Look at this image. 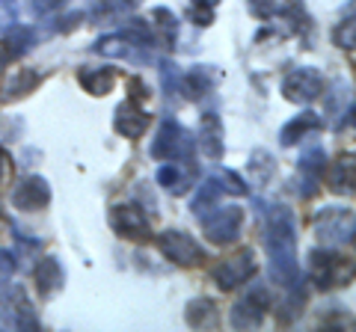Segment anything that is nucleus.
<instances>
[{
  "label": "nucleus",
  "instance_id": "nucleus-1",
  "mask_svg": "<svg viewBox=\"0 0 356 332\" xmlns=\"http://www.w3.org/2000/svg\"><path fill=\"white\" fill-rule=\"evenodd\" d=\"M264 243L270 256V279L282 288L303 285V273L297 264V219L288 205H276L267 214Z\"/></svg>",
  "mask_w": 356,
  "mask_h": 332
},
{
  "label": "nucleus",
  "instance_id": "nucleus-2",
  "mask_svg": "<svg viewBox=\"0 0 356 332\" xmlns=\"http://www.w3.org/2000/svg\"><path fill=\"white\" fill-rule=\"evenodd\" d=\"M309 273L321 291L339 285H350L353 279V261L344 258L336 249H312L309 252Z\"/></svg>",
  "mask_w": 356,
  "mask_h": 332
},
{
  "label": "nucleus",
  "instance_id": "nucleus-3",
  "mask_svg": "<svg viewBox=\"0 0 356 332\" xmlns=\"http://www.w3.org/2000/svg\"><path fill=\"white\" fill-rule=\"evenodd\" d=\"M193 149H196V140L191 131L184 125H178L175 119H163L158 134H154L149 154L154 160H187V158H193Z\"/></svg>",
  "mask_w": 356,
  "mask_h": 332
},
{
  "label": "nucleus",
  "instance_id": "nucleus-4",
  "mask_svg": "<svg viewBox=\"0 0 356 332\" xmlns=\"http://www.w3.org/2000/svg\"><path fill=\"white\" fill-rule=\"evenodd\" d=\"M243 214L241 205H226V208H211L199 217L202 223V235L214 243V247H226V243H235L241 238V229H243Z\"/></svg>",
  "mask_w": 356,
  "mask_h": 332
},
{
  "label": "nucleus",
  "instance_id": "nucleus-5",
  "mask_svg": "<svg viewBox=\"0 0 356 332\" xmlns=\"http://www.w3.org/2000/svg\"><path fill=\"white\" fill-rule=\"evenodd\" d=\"M0 324L9 329H39L36 308H33L27 291L15 282H9L0 291Z\"/></svg>",
  "mask_w": 356,
  "mask_h": 332
},
{
  "label": "nucleus",
  "instance_id": "nucleus-6",
  "mask_svg": "<svg viewBox=\"0 0 356 332\" xmlns=\"http://www.w3.org/2000/svg\"><path fill=\"white\" fill-rule=\"evenodd\" d=\"M315 235L324 247H350L353 243V211L350 208H321L315 214Z\"/></svg>",
  "mask_w": 356,
  "mask_h": 332
},
{
  "label": "nucleus",
  "instance_id": "nucleus-7",
  "mask_svg": "<svg viewBox=\"0 0 356 332\" xmlns=\"http://www.w3.org/2000/svg\"><path fill=\"white\" fill-rule=\"evenodd\" d=\"M158 249L166 261L178 264V267H196V264L205 261V249L196 243L193 235L187 231H178V229H170L158 235Z\"/></svg>",
  "mask_w": 356,
  "mask_h": 332
},
{
  "label": "nucleus",
  "instance_id": "nucleus-8",
  "mask_svg": "<svg viewBox=\"0 0 356 332\" xmlns=\"http://www.w3.org/2000/svg\"><path fill=\"white\" fill-rule=\"evenodd\" d=\"M107 223H110V229H113V235L125 238V240H146V238H152V223H149L146 211H143L140 205H134V202L113 205L110 208V214H107Z\"/></svg>",
  "mask_w": 356,
  "mask_h": 332
},
{
  "label": "nucleus",
  "instance_id": "nucleus-9",
  "mask_svg": "<svg viewBox=\"0 0 356 332\" xmlns=\"http://www.w3.org/2000/svg\"><path fill=\"white\" fill-rule=\"evenodd\" d=\"M267 312H270V294H267L264 285H255L247 297L232 306L229 312V324L235 329H259L264 324Z\"/></svg>",
  "mask_w": 356,
  "mask_h": 332
},
{
  "label": "nucleus",
  "instance_id": "nucleus-10",
  "mask_svg": "<svg viewBox=\"0 0 356 332\" xmlns=\"http://www.w3.org/2000/svg\"><path fill=\"white\" fill-rule=\"evenodd\" d=\"M321 92H324V77L312 65H297L282 81V95L291 104H312L315 98H321Z\"/></svg>",
  "mask_w": 356,
  "mask_h": 332
},
{
  "label": "nucleus",
  "instance_id": "nucleus-11",
  "mask_svg": "<svg viewBox=\"0 0 356 332\" xmlns=\"http://www.w3.org/2000/svg\"><path fill=\"white\" fill-rule=\"evenodd\" d=\"M255 256H252V249H241L238 256H232L226 261H220L214 270H211V279L217 282L220 291H235L238 285H243L247 279H252L255 276Z\"/></svg>",
  "mask_w": 356,
  "mask_h": 332
},
{
  "label": "nucleus",
  "instance_id": "nucleus-12",
  "mask_svg": "<svg viewBox=\"0 0 356 332\" xmlns=\"http://www.w3.org/2000/svg\"><path fill=\"white\" fill-rule=\"evenodd\" d=\"M327 169V151L321 146H312L303 151V158L297 163V179H294V190L300 199H312L321 190V175Z\"/></svg>",
  "mask_w": 356,
  "mask_h": 332
},
{
  "label": "nucleus",
  "instance_id": "nucleus-13",
  "mask_svg": "<svg viewBox=\"0 0 356 332\" xmlns=\"http://www.w3.org/2000/svg\"><path fill=\"white\" fill-rule=\"evenodd\" d=\"M152 128V116L140 107V101L125 98L116 110H113V131L125 140H140L146 131Z\"/></svg>",
  "mask_w": 356,
  "mask_h": 332
},
{
  "label": "nucleus",
  "instance_id": "nucleus-14",
  "mask_svg": "<svg viewBox=\"0 0 356 332\" xmlns=\"http://www.w3.org/2000/svg\"><path fill=\"white\" fill-rule=\"evenodd\" d=\"M13 205L27 214L42 211V208L51 205V184L42 175H27L13 187Z\"/></svg>",
  "mask_w": 356,
  "mask_h": 332
},
{
  "label": "nucleus",
  "instance_id": "nucleus-15",
  "mask_svg": "<svg viewBox=\"0 0 356 332\" xmlns=\"http://www.w3.org/2000/svg\"><path fill=\"white\" fill-rule=\"evenodd\" d=\"M196 181H199V169H196V163H191V158L166 160L158 169V184L163 190H170L172 196H184L191 187H196Z\"/></svg>",
  "mask_w": 356,
  "mask_h": 332
},
{
  "label": "nucleus",
  "instance_id": "nucleus-16",
  "mask_svg": "<svg viewBox=\"0 0 356 332\" xmlns=\"http://www.w3.org/2000/svg\"><path fill=\"white\" fill-rule=\"evenodd\" d=\"M33 285H36V294L42 300H51L54 294H60L65 288V267L57 256H44L36 261L33 267Z\"/></svg>",
  "mask_w": 356,
  "mask_h": 332
},
{
  "label": "nucleus",
  "instance_id": "nucleus-17",
  "mask_svg": "<svg viewBox=\"0 0 356 332\" xmlns=\"http://www.w3.org/2000/svg\"><path fill=\"white\" fill-rule=\"evenodd\" d=\"M220 83V72L214 65H193L181 74L178 81V95H184L187 101H199L202 95L214 92V86Z\"/></svg>",
  "mask_w": 356,
  "mask_h": 332
},
{
  "label": "nucleus",
  "instance_id": "nucleus-18",
  "mask_svg": "<svg viewBox=\"0 0 356 332\" xmlns=\"http://www.w3.org/2000/svg\"><path fill=\"white\" fill-rule=\"evenodd\" d=\"M222 122L214 110H208V113L199 116V149H202L205 158L211 160H222V154H226V140H222Z\"/></svg>",
  "mask_w": 356,
  "mask_h": 332
},
{
  "label": "nucleus",
  "instance_id": "nucleus-19",
  "mask_svg": "<svg viewBox=\"0 0 356 332\" xmlns=\"http://www.w3.org/2000/svg\"><path fill=\"white\" fill-rule=\"evenodd\" d=\"M33 45H36V33L24 24H13L3 36H0V65L18 63Z\"/></svg>",
  "mask_w": 356,
  "mask_h": 332
},
{
  "label": "nucleus",
  "instance_id": "nucleus-20",
  "mask_svg": "<svg viewBox=\"0 0 356 332\" xmlns=\"http://www.w3.org/2000/svg\"><path fill=\"white\" fill-rule=\"evenodd\" d=\"M143 45L137 42H131L125 33H113V36H102L92 45L95 53H102V57H113V60H128V63H146L149 57L140 51Z\"/></svg>",
  "mask_w": 356,
  "mask_h": 332
},
{
  "label": "nucleus",
  "instance_id": "nucleus-21",
  "mask_svg": "<svg viewBox=\"0 0 356 332\" xmlns=\"http://www.w3.org/2000/svg\"><path fill=\"white\" fill-rule=\"evenodd\" d=\"M327 101V116H336L332 122V131H344L350 125L353 116V98H350V86H344V81L332 83V92H321Z\"/></svg>",
  "mask_w": 356,
  "mask_h": 332
},
{
  "label": "nucleus",
  "instance_id": "nucleus-22",
  "mask_svg": "<svg viewBox=\"0 0 356 332\" xmlns=\"http://www.w3.org/2000/svg\"><path fill=\"white\" fill-rule=\"evenodd\" d=\"M327 187L336 196H350L353 193V187H356V158H353V151L339 154V160L330 163Z\"/></svg>",
  "mask_w": 356,
  "mask_h": 332
},
{
  "label": "nucleus",
  "instance_id": "nucleus-23",
  "mask_svg": "<svg viewBox=\"0 0 356 332\" xmlns=\"http://www.w3.org/2000/svg\"><path fill=\"white\" fill-rule=\"evenodd\" d=\"M324 128V119H321V113H315V110H303L300 116H294L288 125L280 131V142L285 149L297 146L300 140H303L306 134H315V131Z\"/></svg>",
  "mask_w": 356,
  "mask_h": 332
},
{
  "label": "nucleus",
  "instance_id": "nucleus-24",
  "mask_svg": "<svg viewBox=\"0 0 356 332\" xmlns=\"http://www.w3.org/2000/svg\"><path fill=\"white\" fill-rule=\"evenodd\" d=\"M77 83L83 86L89 95L102 98L113 90L116 83V69H110V65H102V69H92V65H83L81 72H77Z\"/></svg>",
  "mask_w": 356,
  "mask_h": 332
},
{
  "label": "nucleus",
  "instance_id": "nucleus-25",
  "mask_svg": "<svg viewBox=\"0 0 356 332\" xmlns=\"http://www.w3.org/2000/svg\"><path fill=\"white\" fill-rule=\"evenodd\" d=\"M184 320H187V326H193V329H217L220 312H217V306L211 300H205V297H196V300L187 303Z\"/></svg>",
  "mask_w": 356,
  "mask_h": 332
},
{
  "label": "nucleus",
  "instance_id": "nucleus-26",
  "mask_svg": "<svg viewBox=\"0 0 356 332\" xmlns=\"http://www.w3.org/2000/svg\"><path fill=\"white\" fill-rule=\"evenodd\" d=\"M42 83V74L36 69H15L6 81V101H18L27 98L30 92H36V86Z\"/></svg>",
  "mask_w": 356,
  "mask_h": 332
},
{
  "label": "nucleus",
  "instance_id": "nucleus-27",
  "mask_svg": "<svg viewBox=\"0 0 356 332\" xmlns=\"http://www.w3.org/2000/svg\"><path fill=\"white\" fill-rule=\"evenodd\" d=\"M247 6L259 21H270L273 15L297 18L300 13V0H247Z\"/></svg>",
  "mask_w": 356,
  "mask_h": 332
},
{
  "label": "nucleus",
  "instance_id": "nucleus-28",
  "mask_svg": "<svg viewBox=\"0 0 356 332\" xmlns=\"http://www.w3.org/2000/svg\"><path fill=\"white\" fill-rule=\"evenodd\" d=\"M149 27H152V36H154V39H161L166 48H175V42H178V18H175L166 6L154 9Z\"/></svg>",
  "mask_w": 356,
  "mask_h": 332
},
{
  "label": "nucleus",
  "instance_id": "nucleus-29",
  "mask_svg": "<svg viewBox=\"0 0 356 332\" xmlns=\"http://www.w3.org/2000/svg\"><path fill=\"white\" fill-rule=\"evenodd\" d=\"M247 169H250V184H252V187H267V184L273 181V175H276V160H273L270 151L255 149V151L250 154Z\"/></svg>",
  "mask_w": 356,
  "mask_h": 332
},
{
  "label": "nucleus",
  "instance_id": "nucleus-30",
  "mask_svg": "<svg viewBox=\"0 0 356 332\" xmlns=\"http://www.w3.org/2000/svg\"><path fill=\"white\" fill-rule=\"evenodd\" d=\"M220 193H222L220 179H208V181H202L199 193L193 196V202H191V211H193L196 217H202L205 211H211V208H214V202L220 199Z\"/></svg>",
  "mask_w": 356,
  "mask_h": 332
},
{
  "label": "nucleus",
  "instance_id": "nucleus-31",
  "mask_svg": "<svg viewBox=\"0 0 356 332\" xmlns=\"http://www.w3.org/2000/svg\"><path fill=\"white\" fill-rule=\"evenodd\" d=\"M140 6H143V0H98L92 6V15L95 18H119V15H128Z\"/></svg>",
  "mask_w": 356,
  "mask_h": 332
},
{
  "label": "nucleus",
  "instance_id": "nucleus-32",
  "mask_svg": "<svg viewBox=\"0 0 356 332\" xmlns=\"http://www.w3.org/2000/svg\"><path fill=\"white\" fill-rule=\"evenodd\" d=\"M332 42L341 48V51H353L356 45V24H353V0L348 3V15H344L336 30H332Z\"/></svg>",
  "mask_w": 356,
  "mask_h": 332
},
{
  "label": "nucleus",
  "instance_id": "nucleus-33",
  "mask_svg": "<svg viewBox=\"0 0 356 332\" xmlns=\"http://www.w3.org/2000/svg\"><path fill=\"white\" fill-rule=\"evenodd\" d=\"M288 294L285 297V303H282V308H280V320L282 324H291L294 317H300V312H303V306H306V294H303V288H288Z\"/></svg>",
  "mask_w": 356,
  "mask_h": 332
},
{
  "label": "nucleus",
  "instance_id": "nucleus-34",
  "mask_svg": "<svg viewBox=\"0 0 356 332\" xmlns=\"http://www.w3.org/2000/svg\"><path fill=\"white\" fill-rule=\"evenodd\" d=\"M161 86H163V92L170 95V98H175L178 95V81H181V74H178V69L170 63V60H161Z\"/></svg>",
  "mask_w": 356,
  "mask_h": 332
},
{
  "label": "nucleus",
  "instance_id": "nucleus-35",
  "mask_svg": "<svg viewBox=\"0 0 356 332\" xmlns=\"http://www.w3.org/2000/svg\"><path fill=\"white\" fill-rule=\"evenodd\" d=\"M217 179H220V184H222V193H235V196H247V193H250V184L243 181L238 172L226 169V172H220Z\"/></svg>",
  "mask_w": 356,
  "mask_h": 332
},
{
  "label": "nucleus",
  "instance_id": "nucleus-36",
  "mask_svg": "<svg viewBox=\"0 0 356 332\" xmlns=\"http://www.w3.org/2000/svg\"><path fill=\"white\" fill-rule=\"evenodd\" d=\"M18 24V3L15 0H0V30Z\"/></svg>",
  "mask_w": 356,
  "mask_h": 332
},
{
  "label": "nucleus",
  "instance_id": "nucleus-37",
  "mask_svg": "<svg viewBox=\"0 0 356 332\" xmlns=\"http://www.w3.org/2000/svg\"><path fill=\"white\" fill-rule=\"evenodd\" d=\"M128 98H134V101H149V98H152V92H149V86L146 83H143L140 81V77H131V81H128Z\"/></svg>",
  "mask_w": 356,
  "mask_h": 332
},
{
  "label": "nucleus",
  "instance_id": "nucleus-38",
  "mask_svg": "<svg viewBox=\"0 0 356 332\" xmlns=\"http://www.w3.org/2000/svg\"><path fill=\"white\" fill-rule=\"evenodd\" d=\"M191 18H193L196 27H211V24H214V9H208V6H193V9H191Z\"/></svg>",
  "mask_w": 356,
  "mask_h": 332
},
{
  "label": "nucleus",
  "instance_id": "nucleus-39",
  "mask_svg": "<svg viewBox=\"0 0 356 332\" xmlns=\"http://www.w3.org/2000/svg\"><path fill=\"white\" fill-rule=\"evenodd\" d=\"M9 179H13V154L0 149V187H6Z\"/></svg>",
  "mask_w": 356,
  "mask_h": 332
},
{
  "label": "nucleus",
  "instance_id": "nucleus-40",
  "mask_svg": "<svg viewBox=\"0 0 356 332\" xmlns=\"http://www.w3.org/2000/svg\"><path fill=\"white\" fill-rule=\"evenodd\" d=\"M86 21V15L83 13H69L65 18H60V24H57V30L60 33H72V30H77Z\"/></svg>",
  "mask_w": 356,
  "mask_h": 332
},
{
  "label": "nucleus",
  "instance_id": "nucleus-41",
  "mask_svg": "<svg viewBox=\"0 0 356 332\" xmlns=\"http://www.w3.org/2000/svg\"><path fill=\"white\" fill-rule=\"evenodd\" d=\"M65 0H33V13L36 15H51L54 9H60Z\"/></svg>",
  "mask_w": 356,
  "mask_h": 332
},
{
  "label": "nucleus",
  "instance_id": "nucleus-42",
  "mask_svg": "<svg viewBox=\"0 0 356 332\" xmlns=\"http://www.w3.org/2000/svg\"><path fill=\"white\" fill-rule=\"evenodd\" d=\"M13 258H15L13 252H0V279L9 276V273H15V261Z\"/></svg>",
  "mask_w": 356,
  "mask_h": 332
},
{
  "label": "nucleus",
  "instance_id": "nucleus-43",
  "mask_svg": "<svg viewBox=\"0 0 356 332\" xmlns=\"http://www.w3.org/2000/svg\"><path fill=\"white\" fill-rule=\"evenodd\" d=\"M220 3V0H193V6H208V9H214Z\"/></svg>",
  "mask_w": 356,
  "mask_h": 332
}]
</instances>
